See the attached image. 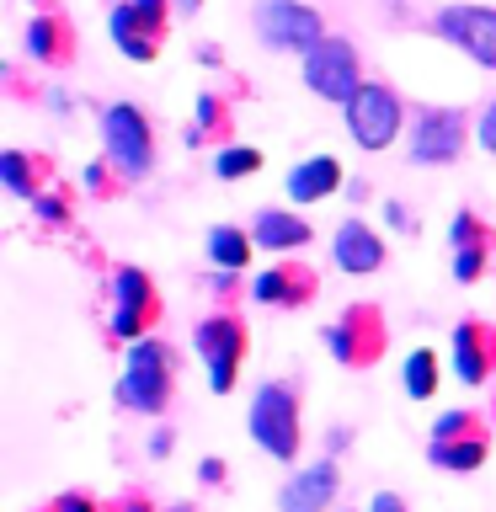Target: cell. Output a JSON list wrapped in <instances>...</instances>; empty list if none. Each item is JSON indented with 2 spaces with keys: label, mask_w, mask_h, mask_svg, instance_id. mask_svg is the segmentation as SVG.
Segmentation results:
<instances>
[{
  "label": "cell",
  "mask_w": 496,
  "mask_h": 512,
  "mask_svg": "<svg viewBox=\"0 0 496 512\" xmlns=\"http://www.w3.org/2000/svg\"><path fill=\"white\" fill-rule=\"evenodd\" d=\"M256 32H262V43L278 48V54H288V48L310 54V48L326 38V32H320V16L310 6H299V0H262V6H256Z\"/></svg>",
  "instance_id": "52a82bcc"
},
{
  "label": "cell",
  "mask_w": 496,
  "mask_h": 512,
  "mask_svg": "<svg viewBox=\"0 0 496 512\" xmlns=\"http://www.w3.org/2000/svg\"><path fill=\"white\" fill-rule=\"evenodd\" d=\"M128 6H134V16H139V22L150 27V32L166 22V0H128Z\"/></svg>",
  "instance_id": "4316f807"
},
{
  "label": "cell",
  "mask_w": 496,
  "mask_h": 512,
  "mask_svg": "<svg viewBox=\"0 0 496 512\" xmlns=\"http://www.w3.org/2000/svg\"><path fill=\"white\" fill-rule=\"evenodd\" d=\"M128 512H150V507H144V502H128Z\"/></svg>",
  "instance_id": "d590c367"
},
{
  "label": "cell",
  "mask_w": 496,
  "mask_h": 512,
  "mask_svg": "<svg viewBox=\"0 0 496 512\" xmlns=\"http://www.w3.org/2000/svg\"><path fill=\"white\" fill-rule=\"evenodd\" d=\"M214 171L224 176V182H240V176H251V171H262V155L246 150V144H235V150H224L214 160Z\"/></svg>",
  "instance_id": "7402d4cb"
},
{
  "label": "cell",
  "mask_w": 496,
  "mask_h": 512,
  "mask_svg": "<svg viewBox=\"0 0 496 512\" xmlns=\"http://www.w3.org/2000/svg\"><path fill=\"white\" fill-rule=\"evenodd\" d=\"M54 512H96V507L86 502V496H59V502H54Z\"/></svg>",
  "instance_id": "1f68e13d"
},
{
  "label": "cell",
  "mask_w": 496,
  "mask_h": 512,
  "mask_svg": "<svg viewBox=\"0 0 496 512\" xmlns=\"http://www.w3.org/2000/svg\"><path fill=\"white\" fill-rule=\"evenodd\" d=\"M299 288H304V278H294L288 267H267V272H256L251 299H262V304H294Z\"/></svg>",
  "instance_id": "ffe728a7"
},
{
  "label": "cell",
  "mask_w": 496,
  "mask_h": 512,
  "mask_svg": "<svg viewBox=\"0 0 496 512\" xmlns=\"http://www.w3.org/2000/svg\"><path fill=\"white\" fill-rule=\"evenodd\" d=\"M336 502V464H310V470L288 475V486L278 491V512H326Z\"/></svg>",
  "instance_id": "8fae6325"
},
{
  "label": "cell",
  "mask_w": 496,
  "mask_h": 512,
  "mask_svg": "<svg viewBox=\"0 0 496 512\" xmlns=\"http://www.w3.org/2000/svg\"><path fill=\"white\" fill-rule=\"evenodd\" d=\"M304 86L315 96H326V102H352L358 96V54H352V43L342 38H320L310 54H304Z\"/></svg>",
  "instance_id": "277c9868"
},
{
  "label": "cell",
  "mask_w": 496,
  "mask_h": 512,
  "mask_svg": "<svg viewBox=\"0 0 496 512\" xmlns=\"http://www.w3.org/2000/svg\"><path fill=\"white\" fill-rule=\"evenodd\" d=\"M448 235H454V246H470V235H480V230H475V219H470V208H464V214L448 224Z\"/></svg>",
  "instance_id": "f1b7e54d"
},
{
  "label": "cell",
  "mask_w": 496,
  "mask_h": 512,
  "mask_svg": "<svg viewBox=\"0 0 496 512\" xmlns=\"http://www.w3.org/2000/svg\"><path fill=\"white\" fill-rule=\"evenodd\" d=\"M464 150V112L454 107H422L411 123V160L422 166H448Z\"/></svg>",
  "instance_id": "ba28073f"
},
{
  "label": "cell",
  "mask_w": 496,
  "mask_h": 512,
  "mask_svg": "<svg viewBox=\"0 0 496 512\" xmlns=\"http://www.w3.org/2000/svg\"><path fill=\"white\" fill-rule=\"evenodd\" d=\"M326 342H331V352L342 363H368L379 352V342H384V331H379V320L368 315V310H347L342 315V326H331L326 331Z\"/></svg>",
  "instance_id": "4fadbf2b"
},
{
  "label": "cell",
  "mask_w": 496,
  "mask_h": 512,
  "mask_svg": "<svg viewBox=\"0 0 496 512\" xmlns=\"http://www.w3.org/2000/svg\"><path fill=\"white\" fill-rule=\"evenodd\" d=\"M171 512H192V507H171Z\"/></svg>",
  "instance_id": "8d00e7d4"
},
{
  "label": "cell",
  "mask_w": 496,
  "mask_h": 512,
  "mask_svg": "<svg viewBox=\"0 0 496 512\" xmlns=\"http://www.w3.org/2000/svg\"><path fill=\"white\" fill-rule=\"evenodd\" d=\"M368 512H406V502H400L395 491H374L368 496Z\"/></svg>",
  "instance_id": "f546056e"
},
{
  "label": "cell",
  "mask_w": 496,
  "mask_h": 512,
  "mask_svg": "<svg viewBox=\"0 0 496 512\" xmlns=\"http://www.w3.org/2000/svg\"><path fill=\"white\" fill-rule=\"evenodd\" d=\"M480 272H486V246H459L454 251V278L459 283H475Z\"/></svg>",
  "instance_id": "d4e9b609"
},
{
  "label": "cell",
  "mask_w": 496,
  "mask_h": 512,
  "mask_svg": "<svg viewBox=\"0 0 496 512\" xmlns=\"http://www.w3.org/2000/svg\"><path fill=\"white\" fill-rule=\"evenodd\" d=\"M102 139H107V160L128 176V182L150 176L155 144H150V128H144V112H139V107H128V102L107 107V112H102Z\"/></svg>",
  "instance_id": "3957f363"
},
{
  "label": "cell",
  "mask_w": 496,
  "mask_h": 512,
  "mask_svg": "<svg viewBox=\"0 0 496 512\" xmlns=\"http://www.w3.org/2000/svg\"><path fill=\"white\" fill-rule=\"evenodd\" d=\"M427 459L438 464V470H454V475H470L480 470V459H486V438H454V443H427Z\"/></svg>",
  "instance_id": "e0dca14e"
},
{
  "label": "cell",
  "mask_w": 496,
  "mask_h": 512,
  "mask_svg": "<svg viewBox=\"0 0 496 512\" xmlns=\"http://www.w3.org/2000/svg\"><path fill=\"white\" fill-rule=\"evenodd\" d=\"M251 438H256V448H267L272 459H294L299 454V400H294V390L288 384H262L256 390V400H251Z\"/></svg>",
  "instance_id": "7a4b0ae2"
},
{
  "label": "cell",
  "mask_w": 496,
  "mask_h": 512,
  "mask_svg": "<svg viewBox=\"0 0 496 512\" xmlns=\"http://www.w3.org/2000/svg\"><path fill=\"white\" fill-rule=\"evenodd\" d=\"M240 352H246V326H240L235 315H214V320H203V326H198V358L208 368V390H214V395L235 390Z\"/></svg>",
  "instance_id": "8992f818"
},
{
  "label": "cell",
  "mask_w": 496,
  "mask_h": 512,
  "mask_svg": "<svg viewBox=\"0 0 496 512\" xmlns=\"http://www.w3.org/2000/svg\"><path fill=\"white\" fill-rule=\"evenodd\" d=\"M118 400L128 411H139V416H155V411H166V400H171V352L166 342H134L128 347V363H123V379H118Z\"/></svg>",
  "instance_id": "6da1fadb"
},
{
  "label": "cell",
  "mask_w": 496,
  "mask_h": 512,
  "mask_svg": "<svg viewBox=\"0 0 496 512\" xmlns=\"http://www.w3.org/2000/svg\"><path fill=\"white\" fill-rule=\"evenodd\" d=\"M112 299H118V310H112V336H118V342H144V320L155 310L150 278H144L139 267H118L112 272Z\"/></svg>",
  "instance_id": "30bf717a"
},
{
  "label": "cell",
  "mask_w": 496,
  "mask_h": 512,
  "mask_svg": "<svg viewBox=\"0 0 496 512\" xmlns=\"http://www.w3.org/2000/svg\"><path fill=\"white\" fill-rule=\"evenodd\" d=\"M454 374H459V384H486V374H491V331L486 326H464L454 331Z\"/></svg>",
  "instance_id": "9a60e30c"
},
{
  "label": "cell",
  "mask_w": 496,
  "mask_h": 512,
  "mask_svg": "<svg viewBox=\"0 0 496 512\" xmlns=\"http://www.w3.org/2000/svg\"><path fill=\"white\" fill-rule=\"evenodd\" d=\"M150 454H155V459L171 454V432H150Z\"/></svg>",
  "instance_id": "836d02e7"
},
{
  "label": "cell",
  "mask_w": 496,
  "mask_h": 512,
  "mask_svg": "<svg viewBox=\"0 0 496 512\" xmlns=\"http://www.w3.org/2000/svg\"><path fill=\"white\" fill-rule=\"evenodd\" d=\"M432 390H438V358H432L427 347H416L406 358V395L411 400H427Z\"/></svg>",
  "instance_id": "44dd1931"
},
{
  "label": "cell",
  "mask_w": 496,
  "mask_h": 512,
  "mask_svg": "<svg viewBox=\"0 0 496 512\" xmlns=\"http://www.w3.org/2000/svg\"><path fill=\"white\" fill-rule=\"evenodd\" d=\"M54 38H59V27H54V22H32V27H27V54L48 59V54H54V48H59Z\"/></svg>",
  "instance_id": "484cf974"
},
{
  "label": "cell",
  "mask_w": 496,
  "mask_h": 512,
  "mask_svg": "<svg viewBox=\"0 0 496 512\" xmlns=\"http://www.w3.org/2000/svg\"><path fill=\"white\" fill-rule=\"evenodd\" d=\"M347 128L363 150H384L400 139V96L390 86H358V96L347 102Z\"/></svg>",
  "instance_id": "5b68a950"
},
{
  "label": "cell",
  "mask_w": 496,
  "mask_h": 512,
  "mask_svg": "<svg viewBox=\"0 0 496 512\" xmlns=\"http://www.w3.org/2000/svg\"><path fill=\"white\" fill-rule=\"evenodd\" d=\"M32 208H38V219H64V203L59 198H43V192L32 198Z\"/></svg>",
  "instance_id": "4dcf8cb0"
},
{
  "label": "cell",
  "mask_w": 496,
  "mask_h": 512,
  "mask_svg": "<svg viewBox=\"0 0 496 512\" xmlns=\"http://www.w3.org/2000/svg\"><path fill=\"white\" fill-rule=\"evenodd\" d=\"M219 475H224V464H219V459H203V464H198V480H208V486H214Z\"/></svg>",
  "instance_id": "d6a6232c"
},
{
  "label": "cell",
  "mask_w": 496,
  "mask_h": 512,
  "mask_svg": "<svg viewBox=\"0 0 496 512\" xmlns=\"http://www.w3.org/2000/svg\"><path fill=\"white\" fill-rule=\"evenodd\" d=\"M310 240V224L299 214H283V208H262L256 214V246L262 251H299Z\"/></svg>",
  "instance_id": "2e32d148"
},
{
  "label": "cell",
  "mask_w": 496,
  "mask_h": 512,
  "mask_svg": "<svg viewBox=\"0 0 496 512\" xmlns=\"http://www.w3.org/2000/svg\"><path fill=\"white\" fill-rule=\"evenodd\" d=\"M336 187H342V160H331V155H315V160L288 171V198L294 203H320Z\"/></svg>",
  "instance_id": "5bb4252c"
},
{
  "label": "cell",
  "mask_w": 496,
  "mask_h": 512,
  "mask_svg": "<svg viewBox=\"0 0 496 512\" xmlns=\"http://www.w3.org/2000/svg\"><path fill=\"white\" fill-rule=\"evenodd\" d=\"M0 176H6V187L16 192V198H38V192H32V176H27V155L6 150L0 155Z\"/></svg>",
  "instance_id": "cb8c5ba5"
},
{
  "label": "cell",
  "mask_w": 496,
  "mask_h": 512,
  "mask_svg": "<svg viewBox=\"0 0 496 512\" xmlns=\"http://www.w3.org/2000/svg\"><path fill=\"white\" fill-rule=\"evenodd\" d=\"M112 38H118V48H123L128 59H155V32L134 16V6L112 11Z\"/></svg>",
  "instance_id": "ac0fdd59"
},
{
  "label": "cell",
  "mask_w": 496,
  "mask_h": 512,
  "mask_svg": "<svg viewBox=\"0 0 496 512\" xmlns=\"http://www.w3.org/2000/svg\"><path fill=\"white\" fill-rule=\"evenodd\" d=\"M208 262L224 267V272H240L251 262V235L230 230V224H214V230H208Z\"/></svg>",
  "instance_id": "d6986e66"
},
{
  "label": "cell",
  "mask_w": 496,
  "mask_h": 512,
  "mask_svg": "<svg viewBox=\"0 0 496 512\" xmlns=\"http://www.w3.org/2000/svg\"><path fill=\"white\" fill-rule=\"evenodd\" d=\"M198 6H203V0H176V11H182V16H192Z\"/></svg>",
  "instance_id": "e575fe53"
},
{
  "label": "cell",
  "mask_w": 496,
  "mask_h": 512,
  "mask_svg": "<svg viewBox=\"0 0 496 512\" xmlns=\"http://www.w3.org/2000/svg\"><path fill=\"white\" fill-rule=\"evenodd\" d=\"M475 134H480V144H486V150L496 155V102L480 112V123H475Z\"/></svg>",
  "instance_id": "83f0119b"
},
{
  "label": "cell",
  "mask_w": 496,
  "mask_h": 512,
  "mask_svg": "<svg viewBox=\"0 0 496 512\" xmlns=\"http://www.w3.org/2000/svg\"><path fill=\"white\" fill-rule=\"evenodd\" d=\"M475 416L470 411H443L438 427H432V443H454V438H475Z\"/></svg>",
  "instance_id": "603a6c76"
},
{
  "label": "cell",
  "mask_w": 496,
  "mask_h": 512,
  "mask_svg": "<svg viewBox=\"0 0 496 512\" xmlns=\"http://www.w3.org/2000/svg\"><path fill=\"white\" fill-rule=\"evenodd\" d=\"M331 256L342 272H379L384 267V240L368 230L363 219H342L336 224V240H331Z\"/></svg>",
  "instance_id": "7c38bea8"
},
{
  "label": "cell",
  "mask_w": 496,
  "mask_h": 512,
  "mask_svg": "<svg viewBox=\"0 0 496 512\" xmlns=\"http://www.w3.org/2000/svg\"><path fill=\"white\" fill-rule=\"evenodd\" d=\"M438 32L454 48H464L475 64L496 70V11H486V6H448V11H438Z\"/></svg>",
  "instance_id": "9c48e42d"
}]
</instances>
